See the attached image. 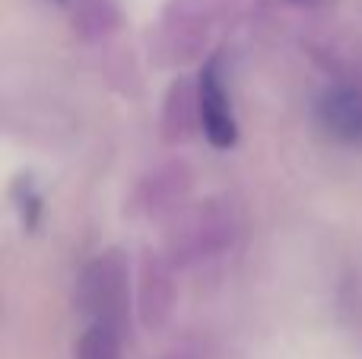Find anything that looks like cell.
Masks as SVG:
<instances>
[{"mask_svg":"<svg viewBox=\"0 0 362 359\" xmlns=\"http://www.w3.org/2000/svg\"><path fill=\"white\" fill-rule=\"evenodd\" d=\"M178 267L163 248L140 254L137 286H134V312L144 331H163L175 312L178 296Z\"/></svg>","mask_w":362,"mask_h":359,"instance_id":"obj_5","label":"cell"},{"mask_svg":"<svg viewBox=\"0 0 362 359\" xmlns=\"http://www.w3.org/2000/svg\"><path fill=\"white\" fill-rule=\"evenodd\" d=\"M74 299L89 322H112L121 328L131 305V267L124 254L118 248L95 254L76 277Z\"/></svg>","mask_w":362,"mask_h":359,"instance_id":"obj_3","label":"cell"},{"mask_svg":"<svg viewBox=\"0 0 362 359\" xmlns=\"http://www.w3.org/2000/svg\"><path fill=\"white\" fill-rule=\"evenodd\" d=\"M200 89V131L213 150H232L238 143V118L232 108V95L223 76V57H204L197 70Z\"/></svg>","mask_w":362,"mask_h":359,"instance_id":"obj_6","label":"cell"},{"mask_svg":"<svg viewBox=\"0 0 362 359\" xmlns=\"http://www.w3.org/2000/svg\"><path fill=\"white\" fill-rule=\"evenodd\" d=\"M200 131V89L197 76L178 73L169 83L159 108V137L165 146H185Z\"/></svg>","mask_w":362,"mask_h":359,"instance_id":"obj_7","label":"cell"},{"mask_svg":"<svg viewBox=\"0 0 362 359\" xmlns=\"http://www.w3.org/2000/svg\"><path fill=\"white\" fill-rule=\"evenodd\" d=\"M23 184H25V194L23 197H16V210H19V216H23V223L25 226H35V216H38V194L32 191V182L29 178H23Z\"/></svg>","mask_w":362,"mask_h":359,"instance_id":"obj_11","label":"cell"},{"mask_svg":"<svg viewBox=\"0 0 362 359\" xmlns=\"http://www.w3.org/2000/svg\"><path fill=\"white\" fill-rule=\"evenodd\" d=\"M70 29L83 45H102L121 29V0H67Z\"/></svg>","mask_w":362,"mask_h":359,"instance_id":"obj_9","label":"cell"},{"mask_svg":"<svg viewBox=\"0 0 362 359\" xmlns=\"http://www.w3.org/2000/svg\"><path fill=\"white\" fill-rule=\"evenodd\" d=\"M242 0H169L159 19L156 54L163 67H181L204 54L210 32Z\"/></svg>","mask_w":362,"mask_h":359,"instance_id":"obj_2","label":"cell"},{"mask_svg":"<svg viewBox=\"0 0 362 359\" xmlns=\"http://www.w3.org/2000/svg\"><path fill=\"white\" fill-rule=\"evenodd\" d=\"M238 239V213L226 197H204L187 204L165 229L163 252L175 267H191L226 254Z\"/></svg>","mask_w":362,"mask_h":359,"instance_id":"obj_1","label":"cell"},{"mask_svg":"<svg viewBox=\"0 0 362 359\" xmlns=\"http://www.w3.org/2000/svg\"><path fill=\"white\" fill-rule=\"evenodd\" d=\"M172 359H185V356H178V353H175V356H172Z\"/></svg>","mask_w":362,"mask_h":359,"instance_id":"obj_12","label":"cell"},{"mask_svg":"<svg viewBox=\"0 0 362 359\" xmlns=\"http://www.w3.org/2000/svg\"><path fill=\"white\" fill-rule=\"evenodd\" d=\"M194 194V169L185 156L159 159L156 165L137 178L131 191V213L144 220L172 223L191 204Z\"/></svg>","mask_w":362,"mask_h":359,"instance_id":"obj_4","label":"cell"},{"mask_svg":"<svg viewBox=\"0 0 362 359\" xmlns=\"http://www.w3.org/2000/svg\"><path fill=\"white\" fill-rule=\"evenodd\" d=\"M124 341L121 328L112 322H89L74 347V359H121Z\"/></svg>","mask_w":362,"mask_h":359,"instance_id":"obj_10","label":"cell"},{"mask_svg":"<svg viewBox=\"0 0 362 359\" xmlns=\"http://www.w3.org/2000/svg\"><path fill=\"white\" fill-rule=\"evenodd\" d=\"M315 118L327 137L340 143H362V86L356 83L327 86L315 102Z\"/></svg>","mask_w":362,"mask_h":359,"instance_id":"obj_8","label":"cell"}]
</instances>
